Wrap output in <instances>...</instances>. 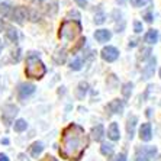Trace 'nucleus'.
Returning <instances> with one entry per match:
<instances>
[{
  "label": "nucleus",
  "instance_id": "f257e3e1",
  "mask_svg": "<svg viewBox=\"0 0 161 161\" xmlns=\"http://www.w3.org/2000/svg\"><path fill=\"white\" fill-rule=\"evenodd\" d=\"M89 147V136L84 129L77 124H70L61 135L60 154L65 160L79 161Z\"/></svg>",
  "mask_w": 161,
  "mask_h": 161
},
{
  "label": "nucleus",
  "instance_id": "f03ea898",
  "mask_svg": "<svg viewBox=\"0 0 161 161\" xmlns=\"http://www.w3.org/2000/svg\"><path fill=\"white\" fill-rule=\"evenodd\" d=\"M25 73L29 79H42L47 73V67L44 65L39 57L35 53H31L29 55L26 57V68H25Z\"/></svg>",
  "mask_w": 161,
  "mask_h": 161
},
{
  "label": "nucleus",
  "instance_id": "7ed1b4c3",
  "mask_svg": "<svg viewBox=\"0 0 161 161\" xmlns=\"http://www.w3.org/2000/svg\"><path fill=\"white\" fill-rule=\"evenodd\" d=\"M81 34V23L79 20H64L60 26L58 36L67 41H75Z\"/></svg>",
  "mask_w": 161,
  "mask_h": 161
},
{
  "label": "nucleus",
  "instance_id": "20e7f679",
  "mask_svg": "<svg viewBox=\"0 0 161 161\" xmlns=\"http://www.w3.org/2000/svg\"><path fill=\"white\" fill-rule=\"evenodd\" d=\"M36 8L45 15H55L58 10V2L57 0H34Z\"/></svg>",
  "mask_w": 161,
  "mask_h": 161
},
{
  "label": "nucleus",
  "instance_id": "39448f33",
  "mask_svg": "<svg viewBox=\"0 0 161 161\" xmlns=\"http://www.w3.org/2000/svg\"><path fill=\"white\" fill-rule=\"evenodd\" d=\"M157 147H141L136 150L135 161H151L153 158L157 157Z\"/></svg>",
  "mask_w": 161,
  "mask_h": 161
},
{
  "label": "nucleus",
  "instance_id": "423d86ee",
  "mask_svg": "<svg viewBox=\"0 0 161 161\" xmlns=\"http://www.w3.org/2000/svg\"><path fill=\"white\" fill-rule=\"evenodd\" d=\"M18 112H19L18 106L4 105L3 109H2V119H3V124L6 125V126H9V125L13 122V119H15V116L18 115Z\"/></svg>",
  "mask_w": 161,
  "mask_h": 161
},
{
  "label": "nucleus",
  "instance_id": "0eeeda50",
  "mask_svg": "<svg viewBox=\"0 0 161 161\" xmlns=\"http://www.w3.org/2000/svg\"><path fill=\"white\" fill-rule=\"evenodd\" d=\"M28 16H29V10L23 6H18L12 10V20L19 23V25H22L25 22V19H28Z\"/></svg>",
  "mask_w": 161,
  "mask_h": 161
},
{
  "label": "nucleus",
  "instance_id": "6e6552de",
  "mask_svg": "<svg viewBox=\"0 0 161 161\" xmlns=\"http://www.w3.org/2000/svg\"><path fill=\"white\" fill-rule=\"evenodd\" d=\"M35 89H36V87H35L32 83H22V84H19L18 86V97L20 99V100L29 97L31 94L35 93Z\"/></svg>",
  "mask_w": 161,
  "mask_h": 161
},
{
  "label": "nucleus",
  "instance_id": "1a4fd4ad",
  "mask_svg": "<svg viewBox=\"0 0 161 161\" xmlns=\"http://www.w3.org/2000/svg\"><path fill=\"white\" fill-rule=\"evenodd\" d=\"M102 58L105 61H108V63H113L115 60H118V57H119V51H118L115 47H105V48L102 49L100 53Z\"/></svg>",
  "mask_w": 161,
  "mask_h": 161
},
{
  "label": "nucleus",
  "instance_id": "9d476101",
  "mask_svg": "<svg viewBox=\"0 0 161 161\" xmlns=\"http://www.w3.org/2000/svg\"><path fill=\"white\" fill-rule=\"evenodd\" d=\"M124 100H119V99H115L106 106V110H108V115H116V113H122L124 112Z\"/></svg>",
  "mask_w": 161,
  "mask_h": 161
},
{
  "label": "nucleus",
  "instance_id": "9b49d317",
  "mask_svg": "<svg viewBox=\"0 0 161 161\" xmlns=\"http://www.w3.org/2000/svg\"><path fill=\"white\" fill-rule=\"evenodd\" d=\"M155 64H157V60H155L154 57H151L150 60H148V63H147L142 68V79L148 80L153 77L154 71H155Z\"/></svg>",
  "mask_w": 161,
  "mask_h": 161
},
{
  "label": "nucleus",
  "instance_id": "f8f14e48",
  "mask_svg": "<svg viewBox=\"0 0 161 161\" xmlns=\"http://www.w3.org/2000/svg\"><path fill=\"white\" fill-rule=\"evenodd\" d=\"M139 138L142 139V141H145V142L151 141V138H153V128H151V124L145 122V124L141 125V128H139Z\"/></svg>",
  "mask_w": 161,
  "mask_h": 161
},
{
  "label": "nucleus",
  "instance_id": "ddd939ff",
  "mask_svg": "<svg viewBox=\"0 0 161 161\" xmlns=\"http://www.w3.org/2000/svg\"><path fill=\"white\" fill-rule=\"evenodd\" d=\"M108 136L112 141H119L120 138V132H119V126H118L116 122H112L108 128Z\"/></svg>",
  "mask_w": 161,
  "mask_h": 161
},
{
  "label": "nucleus",
  "instance_id": "4468645a",
  "mask_svg": "<svg viewBox=\"0 0 161 161\" xmlns=\"http://www.w3.org/2000/svg\"><path fill=\"white\" fill-rule=\"evenodd\" d=\"M94 38H96L97 42H108L112 38V34L108 29H97L94 32Z\"/></svg>",
  "mask_w": 161,
  "mask_h": 161
},
{
  "label": "nucleus",
  "instance_id": "2eb2a0df",
  "mask_svg": "<svg viewBox=\"0 0 161 161\" xmlns=\"http://www.w3.org/2000/svg\"><path fill=\"white\" fill-rule=\"evenodd\" d=\"M136 122H138V118L132 115V116L128 118V124H126V131L128 135H129V139L134 138V134H135V126H136Z\"/></svg>",
  "mask_w": 161,
  "mask_h": 161
},
{
  "label": "nucleus",
  "instance_id": "dca6fc26",
  "mask_svg": "<svg viewBox=\"0 0 161 161\" xmlns=\"http://www.w3.org/2000/svg\"><path fill=\"white\" fill-rule=\"evenodd\" d=\"M92 136H93L94 141H102L103 139V136H105V129H103V126L102 125H96V126L92 129Z\"/></svg>",
  "mask_w": 161,
  "mask_h": 161
},
{
  "label": "nucleus",
  "instance_id": "f3484780",
  "mask_svg": "<svg viewBox=\"0 0 161 161\" xmlns=\"http://www.w3.org/2000/svg\"><path fill=\"white\" fill-rule=\"evenodd\" d=\"M44 151V144L39 142V141H36V142H34L32 145H31V155L34 158L39 157V154Z\"/></svg>",
  "mask_w": 161,
  "mask_h": 161
},
{
  "label": "nucleus",
  "instance_id": "a211bd4d",
  "mask_svg": "<svg viewBox=\"0 0 161 161\" xmlns=\"http://www.w3.org/2000/svg\"><path fill=\"white\" fill-rule=\"evenodd\" d=\"M144 39H145V42H148V44H155L158 39V31L150 29L145 34V38H144Z\"/></svg>",
  "mask_w": 161,
  "mask_h": 161
},
{
  "label": "nucleus",
  "instance_id": "6ab92c4d",
  "mask_svg": "<svg viewBox=\"0 0 161 161\" xmlns=\"http://www.w3.org/2000/svg\"><path fill=\"white\" fill-rule=\"evenodd\" d=\"M87 90H89V84H87L86 81H81L77 86V92H75V94H77V97L79 99H84V96H86Z\"/></svg>",
  "mask_w": 161,
  "mask_h": 161
},
{
  "label": "nucleus",
  "instance_id": "aec40b11",
  "mask_svg": "<svg viewBox=\"0 0 161 161\" xmlns=\"http://www.w3.org/2000/svg\"><path fill=\"white\" fill-rule=\"evenodd\" d=\"M100 153L103 154V155H106V157H112L113 155V145L112 144H102L100 147Z\"/></svg>",
  "mask_w": 161,
  "mask_h": 161
},
{
  "label": "nucleus",
  "instance_id": "412c9836",
  "mask_svg": "<svg viewBox=\"0 0 161 161\" xmlns=\"http://www.w3.org/2000/svg\"><path fill=\"white\" fill-rule=\"evenodd\" d=\"M13 128H15L16 132H23V131H25V129L28 128L26 120H25V119H18V120L15 122V125H13Z\"/></svg>",
  "mask_w": 161,
  "mask_h": 161
},
{
  "label": "nucleus",
  "instance_id": "4be33fe9",
  "mask_svg": "<svg viewBox=\"0 0 161 161\" xmlns=\"http://www.w3.org/2000/svg\"><path fill=\"white\" fill-rule=\"evenodd\" d=\"M65 49H58L57 51V54L54 55V60H55V63L57 64H64L65 63Z\"/></svg>",
  "mask_w": 161,
  "mask_h": 161
},
{
  "label": "nucleus",
  "instance_id": "5701e85b",
  "mask_svg": "<svg viewBox=\"0 0 161 161\" xmlns=\"http://www.w3.org/2000/svg\"><path fill=\"white\" fill-rule=\"evenodd\" d=\"M132 89H134V84H132V83H125L124 86H122V94H124L125 99H128L131 96Z\"/></svg>",
  "mask_w": 161,
  "mask_h": 161
},
{
  "label": "nucleus",
  "instance_id": "b1692460",
  "mask_svg": "<svg viewBox=\"0 0 161 161\" xmlns=\"http://www.w3.org/2000/svg\"><path fill=\"white\" fill-rule=\"evenodd\" d=\"M6 36H8V39H10L12 42H16L18 41V31L13 29L12 26H9L8 31H6Z\"/></svg>",
  "mask_w": 161,
  "mask_h": 161
},
{
  "label": "nucleus",
  "instance_id": "393cba45",
  "mask_svg": "<svg viewBox=\"0 0 161 161\" xmlns=\"http://www.w3.org/2000/svg\"><path fill=\"white\" fill-rule=\"evenodd\" d=\"M12 8L9 3H0V15L3 16H9V13H10Z\"/></svg>",
  "mask_w": 161,
  "mask_h": 161
},
{
  "label": "nucleus",
  "instance_id": "a878e982",
  "mask_svg": "<svg viewBox=\"0 0 161 161\" xmlns=\"http://www.w3.org/2000/svg\"><path fill=\"white\" fill-rule=\"evenodd\" d=\"M81 67H83V60H81V58H75V60L71 63V65H70V68H71V70H74V71L81 70Z\"/></svg>",
  "mask_w": 161,
  "mask_h": 161
},
{
  "label": "nucleus",
  "instance_id": "bb28decb",
  "mask_svg": "<svg viewBox=\"0 0 161 161\" xmlns=\"http://www.w3.org/2000/svg\"><path fill=\"white\" fill-rule=\"evenodd\" d=\"M148 3H151V0H131V4L134 8H144Z\"/></svg>",
  "mask_w": 161,
  "mask_h": 161
},
{
  "label": "nucleus",
  "instance_id": "cd10ccee",
  "mask_svg": "<svg viewBox=\"0 0 161 161\" xmlns=\"http://www.w3.org/2000/svg\"><path fill=\"white\" fill-rule=\"evenodd\" d=\"M94 22L97 23V25H102V23L105 22V13L102 10H99V15L94 16Z\"/></svg>",
  "mask_w": 161,
  "mask_h": 161
},
{
  "label": "nucleus",
  "instance_id": "c85d7f7f",
  "mask_svg": "<svg viewBox=\"0 0 161 161\" xmlns=\"http://www.w3.org/2000/svg\"><path fill=\"white\" fill-rule=\"evenodd\" d=\"M134 31L136 32V34H139V32H142V23L141 22H134Z\"/></svg>",
  "mask_w": 161,
  "mask_h": 161
},
{
  "label": "nucleus",
  "instance_id": "c756f323",
  "mask_svg": "<svg viewBox=\"0 0 161 161\" xmlns=\"http://www.w3.org/2000/svg\"><path fill=\"white\" fill-rule=\"evenodd\" d=\"M74 2L79 4L80 8H86L87 6V0H74Z\"/></svg>",
  "mask_w": 161,
  "mask_h": 161
},
{
  "label": "nucleus",
  "instance_id": "7c9ffc66",
  "mask_svg": "<svg viewBox=\"0 0 161 161\" xmlns=\"http://www.w3.org/2000/svg\"><path fill=\"white\" fill-rule=\"evenodd\" d=\"M115 161H126V154H125V153H120L119 155L116 157V160H115Z\"/></svg>",
  "mask_w": 161,
  "mask_h": 161
},
{
  "label": "nucleus",
  "instance_id": "2f4dec72",
  "mask_svg": "<svg viewBox=\"0 0 161 161\" xmlns=\"http://www.w3.org/2000/svg\"><path fill=\"white\" fill-rule=\"evenodd\" d=\"M144 19H145V20H147V22H148V23H151V22H153V15H151V13H147V15L145 16H144Z\"/></svg>",
  "mask_w": 161,
  "mask_h": 161
},
{
  "label": "nucleus",
  "instance_id": "473e14b6",
  "mask_svg": "<svg viewBox=\"0 0 161 161\" xmlns=\"http://www.w3.org/2000/svg\"><path fill=\"white\" fill-rule=\"evenodd\" d=\"M0 161H9V157L6 154H2L0 153Z\"/></svg>",
  "mask_w": 161,
  "mask_h": 161
},
{
  "label": "nucleus",
  "instance_id": "72a5a7b5",
  "mask_svg": "<svg viewBox=\"0 0 161 161\" xmlns=\"http://www.w3.org/2000/svg\"><path fill=\"white\" fill-rule=\"evenodd\" d=\"M45 161H57V160L54 157H51V155H47V157H45Z\"/></svg>",
  "mask_w": 161,
  "mask_h": 161
},
{
  "label": "nucleus",
  "instance_id": "f704fd0d",
  "mask_svg": "<svg viewBox=\"0 0 161 161\" xmlns=\"http://www.w3.org/2000/svg\"><path fill=\"white\" fill-rule=\"evenodd\" d=\"M135 45H136V41H135V39L132 42H129V47H135Z\"/></svg>",
  "mask_w": 161,
  "mask_h": 161
},
{
  "label": "nucleus",
  "instance_id": "c9c22d12",
  "mask_svg": "<svg viewBox=\"0 0 161 161\" xmlns=\"http://www.w3.org/2000/svg\"><path fill=\"white\" fill-rule=\"evenodd\" d=\"M2 144H4V145H6V144H9V139H6V138L2 139Z\"/></svg>",
  "mask_w": 161,
  "mask_h": 161
},
{
  "label": "nucleus",
  "instance_id": "e433bc0d",
  "mask_svg": "<svg viewBox=\"0 0 161 161\" xmlns=\"http://www.w3.org/2000/svg\"><path fill=\"white\" fill-rule=\"evenodd\" d=\"M2 29H3V22H2V19H0V32H2Z\"/></svg>",
  "mask_w": 161,
  "mask_h": 161
},
{
  "label": "nucleus",
  "instance_id": "4c0bfd02",
  "mask_svg": "<svg viewBox=\"0 0 161 161\" xmlns=\"http://www.w3.org/2000/svg\"><path fill=\"white\" fill-rule=\"evenodd\" d=\"M2 48H3V44H2V41H0V53H2Z\"/></svg>",
  "mask_w": 161,
  "mask_h": 161
},
{
  "label": "nucleus",
  "instance_id": "58836bf2",
  "mask_svg": "<svg viewBox=\"0 0 161 161\" xmlns=\"http://www.w3.org/2000/svg\"><path fill=\"white\" fill-rule=\"evenodd\" d=\"M160 77H161V70H160Z\"/></svg>",
  "mask_w": 161,
  "mask_h": 161
}]
</instances>
